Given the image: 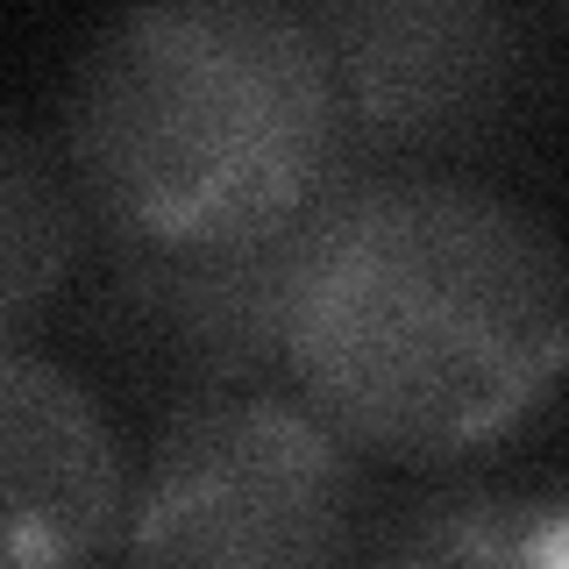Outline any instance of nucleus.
<instances>
[{
    "label": "nucleus",
    "instance_id": "obj_2",
    "mask_svg": "<svg viewBox=\"0 0 569 569\" xmlns=\"http://www.w3.org/2000/svg\"><path fill=\"white\" fill-rule=\"evenodd\" d=\"M342 86L313 14L178 0L114 14L64 86V164L129 257H221L342 186Z\"/></svg>",
    "mask_w": 569,
    "mask_h": 569
},
{
    "label": "nucleus",
    "instance_id": "obj_5",
    "mask_svg": "<svg viewBox=\"0 0 569 569\" xmlns=\"http://www.w3.org/2000/svg\"><path fill=\"white\" fill-rule=\"evenodd\" d=\"M0 569H86L121 520V449L64 363L29 342L0 349Z\"/></svg>",
    "mask_w": 569,
    "mask_h": 569
},
{
    "label": "nucleus",
    "instance_id": "obj_7",
    "mask_svg": "<svg viewBox=\"0 0 569 569\" xmlns=\"http://www.w3.org/2000/svg\"><path fill=\"white\" fill-rule=\"evenodd\" d=\"M71 263V200L43 171L29 129L0 136V342H29V313Z\"/></svg>",
    "mask_w": 569,
    "mask_h": 569
},
{
    "label": "nucleus",
    "instance_id": "obj_1",
    "mask_svg": "<svg viewBox=\"0 0 569 569\" xmlns=\"http://www.w3.org/2000/svg\"><path fill=\"white\" fill-rule=\"evenodd\" d=\"M278 363L349 449H491L569 378V242L477 178L335 186L292 228Z\"/></svg>",
    "mask_w": 569,
    "mask_h": 569
},
{
    "label": "nucleus",
    "instance_id": "obj_3",
    "mask_svg": "<svg viewBox=\"0 0 569 569\" xmlns=\"http://www.w3.org/2000/svg\"><path fill=\"white\" fill-rule=\"evenodd\" d=\"M356 456L307 399L207 391L150 449L129 498V569H335Z\"/></svg>",
    "mask_w": 569,
    "mask_h": 569
},
{
    "label": "nucleus",
    "instance_id": "obj_4",
    "mask_svg": "<svg viewBox=\"0 0 569 569\" xmlns=\"http://www.w3.org/2000/svg\"><path fill=\"white\" fill-rule=\"evenodd\" d=\"M335 58L349 136L370 150H427L485 129L520 86V29L470 0H356L313 8Z\"/></svg>",
    "mask_w": 569,
    "mask_h": 569
},
{
    "label": "nucleus",
    "instance_id": "obj_6",
    "mask_svg": "<svg viewBox=\"0 0 569 569\" xmlns=\"http://www.w3.org/2000/svg\"><path fill=\"white\" fill-rule=\"evenodd\" d=\"M391 569H569V485L462 491L420 506Z\"/></svg>",
    "mask_w": 569,
    "mask_h": 569
}]
</instances>
